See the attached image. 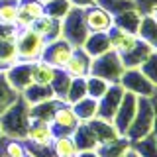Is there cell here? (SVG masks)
Wrapping results in <instances>:
<instances>
[{"label":"cell","instance_id":"277c9868","mask_svg":"<svg viewBox=\"0 0 157 157\" xmlns=\"http://www.w3.org/2000/svg\"><path fill=\"white\" fill-rule=\"evenodd\" d=\"M45 39H43L33 28L26 29H16V47H18V57L24 63H33L41 59V53L45 49Z\"/></svg>","mask_w":157,"mask_h":157},{"label":"cell","instance_id":"f546056e","mask_svg":"<svg viewBox=\"0 0 157 157\" xmlns=\"http://www.w3.org/2000/svg\"><path fill=\"white\" fill-rule=\"evenodd\" d=\"M86 96V77H78V78H71V85L67 90V104H75L77 100Z\"/></svg>","mask_w":157,"mask_h":157},{"label":"cell","instance_id":"8992f818","mask_svg":"<svg viewBox=\"0 0 157 157\" xmlns=\"http://www.w3.org/2000/svg\"><path fill=\"white\" fill-rule=\"evenodd\" d=\"M137 100H140V96H136L134 92H124V98H122L120 106H118L114 118H112V124H114L118 136L124 137L128 128L132 126V122H134L136 118V112H137Z\"/></svg>","mask_w":157,"mask_h":157},{"label":"cell","instance_id":"7a4b0ae2","mask_svg":"<svg viewBox=\"0 0 157 157\" xmlns=\"http://www.w3.org/2000/svg\"><path fill=\"white\" fill-rule=\"evenodd\" d=\"M153 114H155V104L147 96H140L136 118H134V122H132V126L128 128L124 137H128V140H132V141H137V140H141V137L149 136L151 130H153V122H155Z\"/></svg>","mask_w":157,"mask_h":157},{"label":"cell","instance_id":"83f0119b","mask_svg":"<svg viewBox=\"0 0 157 157\" xmlns=\"http://www.w3.org/2000/svg\"><path fill=\"white\" fill-rule=\"evenodd\" d=\"M20 0H0V24L16 28Z\"/></svg>","mask_w":157,"mask_h":157},{"label":"cell","instance_id":"4316f807","mask_svg":"<svg viewBox=\"0 0 157 157\" xmlns=\"http://www.w3.org/2000/svg\"><path fill=\"white\" fill-rule=\"evenodd\" d=\"M71 106H73V110H75V114L81 122H88V120H92V118H96L98 100H94V98H90V96L81 98V100H77L75 104H71Z\"/></svg>","mask_w":157,"mask_h":157},{"label":"cell","instance_id":"cb8c5ba5","mask_svg":"<svg viewBox=\"0 0 157 157\" xmlns=\"http://www.w3.org/2000/svg\"><path fill=\"white\" fill-rule=\"evenodd\" d=\"M18 98H20V92L8 82L6 73L0 71V114H4Z\"/></svg>","mask_w":157,"mask_h":157},{"label":"cell","instance_id":"ba28073f","mask_svg":"<svg viewBox=\"0 0 157 157\" xmlns=\"http://www.w3.org/2000/svg\"><path fill=\"white\" fill-rule=\"evenodd\" d=\"M120 82L128 92H134V94H140V96H147V98H153L155 90H157L155 85L140 71V69H126L122 78H120Z\"/></svg>","mask_w":157,"mask_h":157},{"label":"cell","instance_id":"52a82bcc","mask_svg":"<svg viewBox=\"0 0 157 157\" xmlns=\"http://www.w3.org/2000/svg\"><path fill=\"white\" fill-rule=\"evenodd\" d=\"M49 124H51V130H53L55 136H73V132L78 128L81 120L77 118L71 104L61 102V104L57 106V110H55V114H53Z\"/></svg>","mask_w":157,"mask_h":157},{"label":"cell","instance_id":"e0dca14e","mask_svg":"<svg viewBox=\"0 0 157 157\" xmlns=\"http://www.w3.org/2000/svg\"><path fill=\"white\" fill-rule=\"evenodd\" d=\"M86 124L90 126V130H92V134H94V137H96L98 145L108 144V141H114V140H118V137H122V136H118L114 124L102 120V118H92V120H88Z\"/></svg>","mask_w":157,"mask_h":157},{"label":"cell","instance_id":"4dcf8cb0","mask_svg":"<svg viewBox=\"0 0 157 157\" xmlns=\"http://www.w3.org/2000/svg\"><path fill=\"white\" fill-rule=\"evenodd\" d=\"M69 85H71V77H69L63 69H57L55 78H53V82H51V88H53V94H55V98H59V100L65 102Z\"/></svg>","mask_w":157,"mask_h":157},{"label":"cell","instance_id":"3957f363","mask_svg":"<svg viewBox=\"0 0 157 157\" xmlns=\"http://www.w3.org/2000/svg\"><path fill=\"white\" fill-rule=\"evenodd\" d=\"M126 67L122 63V57L116 51H106L98 57H92V65H90V75H96L100 78L108 81L110 85H118L122 75H124Z\"/></svg>","mask_w":157,"mask_h":157},{"label":"cell","instance_id":"603a6c76","mask_svg":"<svg viewBox=\"0 0 157 157\" xmlns=\"http://www.w3.org/2000/svg\"><path fill=\"white\" fill-rule=\"evenodd\" d=\"M82 49L90 57H98L102 53L110 51V41H108V32L106 33H88L86 41L82 43Z\"/></svg>","mask_w":157,"mask_h":157},{"label":"cell","instance_id":"ab89813d","mask_svg":"<svg viewBox=\"0 0 157 157\" xmlns=\"http://www.w3.org/2000/svg\"><path fill=\"white\" fill-rule=\"evenodd\" d=\"M71 157H77V155H71Z\"/></svg>","mask_w":157,"mask_h":157},{"label":"cell","instance_id":"1f68e13d","mask_svg":"<svg viewBox=\"0 0 157 157\" xmlns=\"http://www.w3.org/2000/svg\"><path fill=\"white\" fill-rule=\"evenodd\" d=\"M43 8H45L47 16H51L55 20H63L73 6H71L69 0H47V2L43 4Z\"/></svg>","mask_w":157,"mask_h":157},{"label":"cell","instance_id":"9a60e30c","mask_svg":"<svg viewBox=\"0 0 157 157\" xmlns=\"http://www.w3.org/2000/svg\"><path fill=\"white\" fill-rule=\"evenodd\" d=\"M4 73H6L8 82L16 88L18 92H22L24 88H28L32 85V69H29V63L18 61V63H14L12 67H8Z\"/></svg>","mask_w":157,"mask_h":157},{"label":"cell","instance_id":"74e56055","mask_svg":"<svg viewBox=\"0 0 157 157\" xmlns=\"http://www.w3.org/2000/svg\"><path fill=\"white\" fill-rule=\"evenodd\" d=\"M39 2H43V4H45V2H47V0H39Z\"/></svg>","mask_w":157,"mask_h":157},{"label":"cell","instance_id":"ffe728a7","mask_svg":"<svg viewBox=\"0 0 157 157\" xmlns=\"http://www.w3.org/2000/svg\"><path fill=\"white\" fill-rule=\"evenodd\" d=\"M137 37L145 41L153 51H157V20L151 14H144L137 28Z\"/></svg>","mask_w":157,"mask_h":157},{"label":"cell","instance_id":"6da1fadb","mask_svg":"<svg viewBox=\"0 0 157 157\" xmlns=\"http://www.w3.org/2000/svg\"><path fill=\"white\" fill-rule=\"evenodd\" d=\"M28 126H29V104L20 94L18 100L4 114H0V128H2L4 136L24 140Z\"/></svg>","mask_w":157,"mask_h":157},{"label":"cell","instance_id":"f35d334b","mask_svg":"<svg viewBox=\"0 0 157 157\" xmlns=\"http://www.w3.org/2000/svg\"><path fill=\"white\" fill-rule=\"evenodd\" d=\"M0 136H2V128H0Z\"/></svg>","mask_w":157,"mask_h":157},{"label":"cell","instance_id":"e575fe53","mask_svg":"<svg viewBox=\"0 0 157 157\" xmlns=\"http://www.w3.org/2000/svg\"><path fill=\"white\" fill-rule=\"evenodd\" d=\"M124 157H140V155H137L136 151H134V149H132V147H130V149L126 151V155H124Z\"/></svg>","mask_w":157,"mask_h":157},{"label":"cell","instance_id":"8d00e7d4","mask_svg":"<svg viewBox=\"0 0 157 157\" xmlns=\"http://www.w3.org/2000/svg\"><path fill=\"white\" fill-rule=\"evenodd\" d=\"M153 98H155V102H157V90H155V96H153Z\"/></svg>","mask_w":157,"mask_h":157},{"label":"cell","instance_id":"d6986e66","mask_svg":"<svg viewBox=\"0 0 157 157\" xmlns=\"http://www.w3.org/2000/svg\"><path fill=\"white\" fill-rule=\"evenodd\" d=\"M18 47H16V32L12 36L0 39V71H6L14 63H18Z\"/></svg>","mask_w":157,"mask_h":157},{"label":"cell","instance_id":"8fae6325","mask_svg":"<svg viewBox=\"0 0 157 157\" xmlns=\"http://www.w3.org/2000/svg\"><path fill=\"white\" fill-rule=\"evenodd\" d=\"M124 92L126 88L118 82V85H110V88L106 90V94L98 100V112H96V118H102L106 122H112L118 106H120L122 98H124Z\"/></svg>","mask_w":157,"mask_h":157},{"label":"cell","instance_id":"9c48e42d","mask_svg":"<svg viewBox=\"0 0 157 157\" xmlns=\"http://www.w3.org/2000/svg\"><path fill=\"white\" fill-rule=\"evenodd\" d=\"M73 49L75 47H73L67 39L57 37V39H53V41L45 43V49H43V53H41V59L47 61L49 65H53L55 69H65L67 61L73 55Z\"/></svg>","mask_w":157,"mask_h":157},{"label":"cell","instance_id":"d590c367","mask_svg":"<svg viewBox=\"0 0 157 157\" xmlns=\"http://www.w3.org/2000/svg\"><path fill=\"white\" fill-rule=\"evenodd\" d=\"M151 16H153V18H155V20H157V6H155V8H153V10H151Z\"/></svg>","mask_w":157,"mask_h":157},{"label":"cell","instance_id":"836d02e7","mask_svg":"<svg viewBox=\"0 0 157 157\" xmlns=\"http://www.w3.org/2000/svg\"><path fill=\"white\" fill-rule=\"evenodd\" d=\"M77 157H100L96 153V149H88V151H78Z\"/></svg>","mask_w":157,"mask_h":157},{"label":"cell","instance_id":"f1b7e54d","mask_svg":"<svg viewBox=\"0 0 157 157\" xmlns=\"http://www.w3.org/2000/svg\"><path fill=\"white\" fill-rule=\"evenodd\" d=\"M108 88H110V82L104 81V78H100L96 75L86 77V96L94 98V100H100V98L106 94Z\"/></svg>","mask_w":157,"mask_h":157},{"label":"cell","instance_id":"5bb4252c","mask_svg":"<svg viewBox=\"0 0 157 157\" xmlns=\"http://www.w3.org/2000/svg\"><path fill=\"white\" fill-rule=\"evenodd\" d=\"M90 65H92V57L88 55L82 47H75L73 55L67 61V65L63 71L67 73L71 78H78V77H88L90 75Z\"/></svg>","mask_w":157,"mask_h":157},{"label":"cell","instance_id":"484cf974","mask_svg":"<svg viewBox=\"0 0 157 157\" xmlns=\"http://www.w3.org/2000/svg\"><path fill=\"white\" fill-rule=\"evenodd\" d=\"M130 141L126 137H118L114 141H108V144H102L96 147V153L100 157H124L126 151L130 149Z\"/></svg>","mask_w":157,"mask_h":157},{"label":"cell","instance_id":"7c38bea8","mask_svg":"<svg viewBox=\"0 0 157 157\" xmlns=\"http://www.w3.org/2000/svg\"><path fill=\"white\" fill-rule=\"evenodd\" d=\"M53 137H55V134H53L49 122L32 120V118H29V126L26 130V137H24L26 144L37 145V147H51Z\"/></svg>","mask_w":157,"mask_h":157},{"label":"cell","instance_id":"30bf717a","mask_svg":"<svg viewBox=\"0 0 157 157\" xmlns=\"http://www.w3.org/2000/svg\"><path fill=\"white\" fill-rule=\"evenodd\" d=\"M85 24L90 33H106L114 26V18L100 4H92V6L85 8Z\"/></svg>","mask_w":157,"mask_h":157},{"label":"cell","instance_id":"4fadbf2b","mask_svg":"<svg viewBox=\"0 0 157 157\" xmlns=\"http://www.w3.org/2000/svg\"><path fill=\"white\" fill-rule=\"evenodd\" d=\"M45 14L43 2L39 0H20L18 4V20H16V29H26L32 28V24L37 18Z\"/></svg>","mask_w":157,"mask_h":157},{"label":"cell","instance_id":"5b68a950","mask_svg":"<svg viewBox=\"0 0 157 157\" xmlns=\"http://www.w3.org/2000/svg\"><path fill=\"white\" fill-rule=\"evenodd\" d=\"M88 33L90 32L85 24V10L71 8L69 14L61 20V37L67 39L73 47H82Z\"/></svg>","mask_w":157,"mask_h":157},{"label":"cell","instance_id":"d4e9b609","mask_svg":"<svg viewBox=\"0 0 157 157\" xmlns=\"http://www.w3.org/2000/svg\"><path fill=\"white\" fill-rule=\"evenodd\" d=\"M51 151L55 157H71L78 153L73 136H55L51 141Z\"/></svg>","mask_w":157,"mask_h":157},{"label":"cell","instance_id":"d6a6232c","mask_svg":"<svg viewBox=\"0 0 157 157\" xmlns=\"http://www.w3.org/2000/svg\"><path fill=\"white\" fill-rule=\"evenodd\" d=\"M69 2H71L73 8L85 10V8H88V6H92V4H96V0H69Z\"/></svg>","mask_w":157,"mask_h":157},{"label":"cell","instance_id":"2e32d148","mask_svg":"<svg viewBox=\"0 0 157 157\" xmlns=\"http://www.w3.org/2000/svg\"><path fill=\"white\" fill-rule=\"evenodd\" d=\"M32 28L41 36L45 41H53V39L61 37V20H55L47 14H43L41 18H37L32 24Z\"/></svg>","mask_w":157,"mask_h":157},{"label":"cell","instance_id":"44dd1931","mask_svg":"<svg viewBox=\"0 0 157 157\" xmlns=\"http://www.w3.org/2000/svg\"><path fill=\"white\" fill-rule=\"evenodd\" d=\"M20 94H22V98L28 102L29 106L39 104V102H45V100H49V98H55V94H53V88H51V86L36 85V82H32V85H29L28 88H24Z\"/></svg>","mask_w":157,"mask_h":157},{"label":"cell","instance_id":"7402d4cb","mask_svg":"<svg viewBox=\"0 0 157 157\" xmlns=\"http://www.w3.org/2000/svg\"><path fill=\"white\" fill-rule=\"evenodd\" d=\"M73 140H75L78 151H88V149H96L98 147V141H96V137H94L90 126H88L86 122H81V124H78V128L73 132Z\"/></svg>","mask_w":157,"mask_h":157},{"label":"cell","instance_id":"ac0fdd59","mask_svg":"<svg viewBox=\"0 0 157 157\" xmlns=\"http://www.w3.org/2000/svg\"><path fill=\"white\" fill-rule=\"evenodd\" d=\"M29 69H32V82L43 85V86H51L53 78H55V73H57V69L53 65H49L43 59H37V61L29 63Z\"/></svg>","mask_w":157,"mask_h":157}]
</instances>
